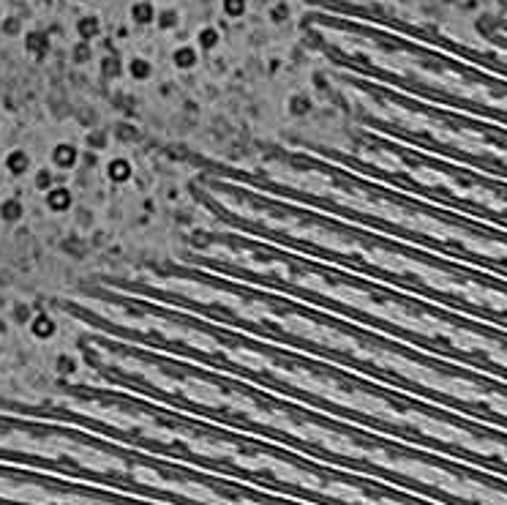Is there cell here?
I'll use <instances>...</instances> for the list:
<instances>
[{
    "instance_id": "obj_1",
    "label": "cell",
    "mask_w": 507,
    "mask_h": 505,
    "mask_svg": "<svg viewBox=\"0 0 507 505\" xmlns=\"http://www.w3.org/2000/svg\"><path fill=\"white\" fill-rule=\"evenodd\" d=\"M22 44H25V52H27L30 58L41 60V58H47V52H49V47H52V38H49L47 30H25Z\"/></svg>"
},
{
    "instance_id": "obj_2",
    "label": "cell",
    "mask_w": 507,
    "mask_h": 505,
    "mask_svg": "<svg viewBox=\"0 0 507 505\" xmlns=\"http://www.w3.org/2000/svg\"><path fill=\"white\" fill-rule=\"evenodd\" d=\"M156 14H158V8L150 3V0H134L131 3V8H128V16H131V22L134 25H156Z\"/></svg>"
},
{
    "instance_id": "obj_3",
    "label": "cell",
    "mask_w": 507,
    "mask_h": 505,
    "mask_svg": "<svg viewBox=\"0 0 507 505\" xmlns=\"http://www.w3.org/2000/svg\"><path fill=\"white\" fill-rule=\"evenodd\" d=\"M77 36H80V41H93V38H99L102 36V19L96 16V14H82L80 19H77Z\"/></svg>"
},
{
    "instance_id": "obj_4",
    "label": "cell",
    "mask_w": 507,
    "mask_h": 505,
    "mask_svg": "<svg viewBox=\"0 0 507 505\" xmlns=\"http://www.w3.org/2000/svg\"><path fill=\"white\" fill-rule=\"evenodd\" d=\"M172 63H175V69H180V71H191V69L200 63V52H197V47H189V44L175 47V52H172Z\"/></svg>"
},
{
    "instance_id": "obj_5",
    "label": "cell",
    "mask_w": 507,
    "mask_h": 505,
    "mask_svg": "<svg viewBox=\"0 0 507 505\" xmlns=\"http://www.w3.org/2000/svg\"><path fill=\"white\" fill-rule=\"evenodd\" d=\"M126 74H128L134 82H148V80L153 77V63H150L148 58H128Z\"/></svg>"
},
{
    "instance_id": "obj_6",
    "label": "cell",
    "mask_w": 507,
    "mask_h": 505,
    "mask_svg": "<svg viewBox=\"0 0 507 505\" xmlns=\"http://www.w3.org/2000/svg\"><path fill=\"white\" fill-rule=\"evenodd\" d=\"M156 25H158V30H175L178 25H180V11L178 8H161L158 14H156Z\"/></svg>"
},
{
    "instance_id": "obj_7",
    "label": "cell",
    "mask_w": 507,
    "mask_h": 505,
    "mask_svg": "<svg viewBox=\"0 0 507 505\" xmlns=\"http://www.w3.org/2000/svg\"><path fill=\"white\" fill-rule=\"evenodd\" d=\"M221 44V36H218V30L215 27H210V25H204V27H200V33H197V47L200 49H215Z\"/></svg>"
},
{
    "instance_id": "obj_8",
    "label": "cell",
    "mask_w": 507,
    "mask_h": 505,
    "mask_svg": "<svg viewBox=\"0 0 507 505\" xmlns=\"http://www.w3.org/2000/svg\"><path fill=\"white\" fill-rule=\"evenodd\" d=\"M123 71H126V66H123V60H120L117 55H106V58H102V77H106V80H117Z\"/></svg>"
},
{
    "instance_id": "obj_9",
    "label": "cell",
    "mask_w": 507,
    "mask_h": 505,
    "mask_svg": "<svg viewBox=\"0 0 507 505\" xmlns=\"http://www.w3.org/2000/svg\"><path fill=\"white\" fill-rule=\"evenodd\" d=\"M311 99L305 96V93H295V96H290V115H295V118H303L311 113Z\"/></svg>"
},
{
    "instance_id": "obj_10",
    "label": "cell",
    "mask_w": 507,
    "mask_h": 505,
    "mask_svg": "<svg viewBox=\"0 0 507 505\" xmlns=\"http://www.w3.org/2000/svg\"><path fill=\"white\" fill-rule=\"evenodd\" d=\"M0 30H3V36H19L22 33V19L16 16V14H5L3 19H0Z\"/></svg>"
},
{
    "instance_id": "obj_11",
    "label": "cell",
    "mask_w": 507,
    "mask_h": 505,
    "mask_svg": "<svg viewBox=\"0 0 507 505\" xmlns=\"http://www.w3.org/2000/svg\"><path fill=\"white\" fill-rule=\"evenodd\" d=\"M71 60H74V63H88V60H93V44L77 41V44L71 47Z\"/></svg>"
},
{
    "instance_id": "obj_12",
    "label": "cell",
    "mask_w": 507,
    "mask_h": 505,
    "mask_svg": "<svg viewBox=\"0 0 507 505\" xmlns=\"http://www.w3.org/2000/svg\"><path fill=\"white\" fill-rule=\"evenodd\" d=\"M246 8H248V0H221V11L232 19H240L246 14Z\"/></svg>"
},
{
    "instance_id": "obj_13",
    "label": "cell",
    "mask_w": 507,
    "mask_h": 505,
    "mask_svg": "<svg viewBox=\"0 0 507 505\" xmlns=\"http://www.w3.org/2000/svg\"><path fill=\"white\" fill-rule=\"evenodd\" d=\"M287 16H290V8H287L284 3H279V5L270 8V19H273V22H287Z\"/></svg>"
},
{
    "instance_id": "obj_14",
    "label": "cell",
    "mask_w": 507,
    "mask_h": 505,
    "mask_svg": "<svg viewBox=\"0 0 507 505\" xmlns=\"http://www.w3.org/2000/svg\"><path fill=\"white\" fill-rule=\"evenodd\" d=\"M77 3H85V0H77Z\"/></svg>"
},
{
    "instance_id": "obj_15",
    "label": "cell",
    "mask_w": 507,
    "mask_h": 505,
    "mask_svg": "<svg viewBox=\"0 0 507 505\" xmlns=\"http://www.w3.org/2000/svg\"><path fill=\"white\" fill-rule=\"evenodd\" d=\"M150 3H153V0H150Z\"/></svg>"
}]
</instances>
